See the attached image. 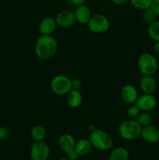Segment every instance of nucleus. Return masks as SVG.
<instances>
[{
  "label": "nucleus",
  "instance_id": "aec40b11",
  "mask_svg": "<svg viewBox=\"0 0 159 160\" xmlns=\"http://www.w3.org/2000/svg\"><path fill=\"white\" fill-rule=\"evenodd\" d=\"M136 120L140 125L141 128H144V127L149 126V125L151 124V123H152V117H151L149 112L141 111L138 117H137Z\"/></svg>",
  "mask_w": 159,
  "mask_h": 160
},
{
  "label": "nucleus",
  "instance_id": "20e7f679",
  "mask_svg": "<svg viewBox=\"0 0 159 160\" xmlns=\"http://www.w3.org/2000/svg\"><path fill=\"white\" fill-rule=\"evenodd\" d=\"M137 66L143 76H153L158 69V62L154 55L144 52L139 56Z\"/></svg>",
  "mask_w": 159,
  "mask_h": 160
},
{
  "label": "nucleus",
  "instance_id": "b1692460",
  "mask_svg": "<svg viewBox=\"0 0 159 160\" xmlns=\"http://www.w3.org/2000/svg\"><path fill=\"white\" fill-rule=\"evenodd\" d=\"M140 112H141V111H140V109L137 107V105L132 104L128 107L126 113H127V116L129 117V119L136 120L137 117L139 116V114L140 113Z\"/></svg>",
  "mask_w": 159,
  "mask_h": 160
},
{
  "label": "nucleus",
  "instance_id": "bb28decb",
  "mask_svg": "<svg viewBox=\"0 0 159 160\" xmlns=\"http://www.w3.org/2000/svg\"><path fill=\"white\" fill-rule=\"evenodd\" d=\"M150 8L154 11V12L157 17H159V0H152Z\"/></svg>",
  "mask_w": 159,
  "mask_h": 160
},
{
  "label": "nucleus",
  "instance_id": "cd10ccee",
  "mask_svg": "<svg viewBox=\"0 0 159 160\" xmlns=\"http://www.w3.org/2000/svg\"><path fill=\"white\" fill-rule=\"evenodd\" d=\"M8 130L5 127H0V140L6 138L8 136Z\"/></svg>",
  "mask_w": 159,
  "mask_h": 160
},
{
  "label": "nucleus",
  "instance_id": "7c9ffc66",
  "mask_svg": "<svg viewBox=\"0 0 159 160\" xmlns=\"http://www.w3.org/2000/svg\"><path fill=\"white\" fill-rule=\"evenodd\" d=\"M154 50L156 54L159 55V42H156L154 45Z\"/></svg>",
  "mask_w": 159,
  "mask_h": 160
},
{
  "label": "nucleus",
  "instance_id": "c85d7f7f",
  "mask_svg": "<svg viewBox=\"0 0 159 160\" xmlns=\"http://www.w3.org/2000/svg\"><path fill=\"white\" fill-rule=\"evenodd\" d=\"M86 1H87V0H70L72 5L75 6L76 7H77V6H82V5H84L85 4Z\"/></svg>",
  "mask_w": 159,
  "mask_h": 160
},
{
  "label": "nucleus",
  "instance_id": "2eb2a0df",
  "mask_svg": "<svg viewBox=\"0 0 159 160\" xmlns=\"http://www.w3.org/2000/svg\"><path fill=\"white\" fill-rule=\"evenodd\" d=\"M58 144H59V148L65 153L66 152L75 148L76 141L72 134H63L59 137Z\"/></svg>",
  "mask_w": 159,
  "mask_h": 160
},
{
  "label": "nucleus",
  "instance_id": "c9c22d12",
  "mask_svg": "<svg viewBox=\"0 0 159 160\" xmlns=\"http://www.w3.org/2000/svg\"><path fill=\"white\" fill-rule=\"evenodd\" d=\"M155 160H156V159H155Z\"/></svg>",
  "mask_w": 159,
  "mask_h": 160
},
{
  "label": "nucleus",
  "instance_id": "2f4dec72",
  "mask_svg": "<svg viewBox=\"0 0 159 160\" xmlns=\"http://www.w3.org/2000/svg\"><path fill=\"white\" fill-rule=\"evenodd\" d=\"M58 160H70V159H68L66 157H65V158H61V159H59Z\"/></svg>",
  "mask_w": 159,
  "mask_h": 160
},
{
  "label": "nucleus",
  "instance_id": "ddd939ff",
  "mask_svg": "<svg viewBox=\"0 0 159 160\" xmlns=\"http://www.w3.org/2000/svg\"><path fill=\"white\" fill-rule=\"evenodd\" d=\"M73 12H74L76 21L82 25L87 24L92 16L90 8L86 5H82L76 7Z\"/></svg>",
  "mask_w": 159,
  "mask_h": 160
},
{
  "label": "nucleus",
  "instance_id": "423d86ee",
  "mask_svg": "<svg viewBox=\"0 0 159 160\" xmlns=\"http://www.w3.org/2000/svg\"><path fill=\"white\" fill-rule=\"evenodd\" d=\"M87 25L91 32L101 34L108 31L110 28V22L108 17L104 15L96 13L91 16Z\"/></svg>",
  "mask_w": 159,
  "mask_h": 160
},
{
  "label": "nucleus",
  "instance_id": "393cba45",
  "mask_svg": "<svg viewBox=\"0 0 159 160\" xmlns=\"http://www.w3.org/2000/svg\"><path fill=\"white\" fill-rule=\"evenodd\" d=\"M82 86L83 83L81 80L78 79V78H74V79L71 80V87L73 90H80Z\"/></svg>",
  "mask_w": 159,
  "mask_h": 160
},
{
  "label": "nucleus",
  "instance_id": "1a4fd4ad",
  "mask_svg": "<svg viewBox=\"0 0 159 160\" xmlns=\"http://www.w3.org/2000/svg\"><path fill=\"white\" fill-rule=\"evenodd\" d=\"M157 98L154 95L151 94H143L138 97L135 104L140 111H146L149 112L154 109L157 106Z\"/></svg>",
  "mask_w": 159,
  "mask_h": 160
},
{
  "label": "nucleus",
  "instance_id": "4468645a",
  "mask_svg": "<svg viewBox=\"0 0 159 160\" xmlns=\"http://www.w3.org/2000/svg\"><path fill=\"white\" fill-rule=\"evenodd\" d=\"M140 87L143 94L154 95L157 88V83L153 76H143L140 79Z\"/></svg>",
  "mask_w": 159,
  "mask_h": 160
},
{
  "label": "nucleus",
  "instance_id": "4be33fe9",
  "mask_svg": "<svg viewBox=\"0 0 159 160\" xmlns=\"http://www.w3.org/2000/svg\"><path fill=\"white\" fill-rule=\"evenodd\" d=\"M157 17V16L154 13V11H153L151 8L144 9V10H143V12H142V19H143V21L146 23H147V24H151V23L155 21Z\"/></svg>",
  "mask_w": 159,
  "mask_h": 160
},
{
  "label": "nucleus",
  "instance_id": "f3484780",
  "mask_svg": "<svg viewBox=\"0 0 159 160\" xmlns=\"http://www.w3.org/2000/svg\"><path fill=\"white\" fill-rule=\"evenodd\" d=\"M93 146L89 139L81 138L76 142L74 148L80 156H85L90 152Z\"/></svg>",
  "mask_w": 159,
  "mask_h": 160
},
{
  "label": "nucleus",
  "instance_id": "412c9836",
  "mask_svg": "<svg viewBox=\"0 0 159 160\" xmlns=\"http://www.w3.org/2000/svg\"><path fill=\"white\" fill-rule=\"evenodd\" d=\"M147 34L152 40L159 42V20H155L149 24L147 28Z\"/></svg>",
  "mask_w": 159,
  "mask_h": 160
},
{
  "label": "nucleus",
  "instance_id": "f03ea898",
  "mask_svg": "<svg viewBox=\"0 0 159 160\" xmlns=\"http://www.w3.org/2000/svg\"><path fill=\"white\" fill-rule=\"evenodd\" d=\"M142 128L133 119L124 120L118 127V134L126 141H132L139 138L141 134Z\"/></svg>",
  "mask_w": 159,
  "mask_h": 160
},
{
  "label": "nucleus",
  "instance_id": "9b49d317",
  "mask_svg": "<svg viewBox=\"0 0 159 160\" xmlns=\"http://www.w3.org/2000/svg\"><path fill=\"white\" fill-rule=\"evenodd\" d=\"M140 137L147 143L156 144L159 142V129L155 126H149L142 128Z\"/></svg>",
  "mask_w": 159,
  "mask_h": 160
},
{
  "label": "nucleus",
  "instance_id": "7ed1b4c3",
  "mask_svg": "<svg viewBox=\"0 0 159 160\" xmlns=\"http://www.w3.org/2000/svg\"><path fill=\"white\" fill-rule=\"evenodd\" d=\"M89 140L92 146L100 151H108L113 145V140L110 134L101 129H95L90 132Z\"/></svg>",
  "mask_w": 159,
  "mask_h": 160
},
{
  "label": "nucleus",
  "instance_id": "9d476101",
  "mask_svg": "<svg viewBox=\"0 0 159 160\" xmlns=\"http://www.w3.org/2000/svg\"><path fill=\"white\" fill-rule=\"evenodd\" d=\"M121 98L124 102L129 105L135 104L138 98V92L135 86L132 84H125L121 89Z\"/></svg>",
  "mask_w": 159,
  "mask_h": 160
},
{
  "label": "nucleus",
  "instance_id": "a878e982",
  "mask_svg": "<svg viewBox=\"0 0 159 160\" xmlns=\"http://www.w3.org/2000/svg\"><path fill=\"white\" fill-rule=\"evenodd\" d=\"M65 156H66L67 159L70 160H76L80 156L78 155V153L76 152L75 148H73V149H71L70 150V151L66 152H65Z\"/></svg>",
  "mask_w": 159,
  "mask_h": 160
},
{
  "label": "nucleus",
  "instance_id": "72a5a7b5",
  "mask_svg": "<svg viewBox=\"0 0 159 160\" xmlns=\"http://www.w3.org/2000/svg\"><path fill=\"white\" fill-rule=\"evenodd\" d=\"M158 84H159V78H158Z\"/></svg>",
  "mask_w": 159,
  "mask_h": 160
},
{
  "label": "nucleus",
  "instance_id": "f8f14e48",
  "mask_svg": "<svg viewBox=\"0 0 159 160\" xmlns=\"http://www.w3.org/2000/svg\"><path fill=\"white\" fill-rule=\"evenodd\" d=\"M57 26L55 19L51 17H45L39 23V32L41 35H51L55 31Z\"/></svg>",
  "mask_w": 159,
  "mask_h": 160
},
{
  "label": "nucleus",
  "instance_id": "c756f323",
  "mask_svg": "<svg viewBox=\"0 0 159 160\" xmlns=\"http://www.w3.org/2000/svg\"><path fill=\"white\" fill-rule=\"evenodd\" d=\"M112 2V3H114L115 5L117 6H122V5H124L129 0H111Z\"/></svg>",
  "mask_w": 159,
  "mask_h": 160
},
{
  "label": "nucleus",
  "instance_id": "dca6fc26",
  "mask_svg": "<svg viewBox=\"0 0 159 160\" xmlns=\"http://www.w3.org/2000/svg\"><path fill=\"white\" fill-rule=\"evenodd\" d=\"M65 101L69 106L72 108H77L83 102V95L80 90L71 89L65 95Z\"/></svg>",
  "mask_w": 159,
  "mask_h": 160
},
{
  "label": "nucleus",
  "instance_id": "6e6552de",
  "mask_svg": "<svg viewBox=\"0 0 159 160\" xmlns=\"http://www.w3.org/2000/svg\"><path fill=\"white\" fill-rule=\"evenodd\" d=\"M55 19L58 26L62 28H71L76 22L74 12L69 9H64L58 12Z\"/></svg>",
  "mask_w": 159,
  "mask_h": 160
},
{
  "label": "nucleus",
  "instance_id": "39448f33",
  "mask_svg": "<svg viewBox=\"0 0 159 160\" xmlns=\"http://www.w3.org/2000/svg\"><path fill=\"white\" fill-rule=\"evenodd\" d=\"M51 89L55 95L60 96L66 95L72 89L71 79L65 75H56L51 81Z\"/></svg>",
  "mask_w": 159,
  "mask_h": 160
},
{
  "label": "nucleus",
  "instance_id": "6ab92c4d",
  "mask_svg": "<svg viewBox=\"0 0 159 160\" xmlns=\"http://www.w3.org/2000/svg\"><path fill=\"white\" fill-rule=\"evenodd\" d=\"M31 136L34 142L44 141L46 137V130L41 125H35L31 128Z\"/></svg>",
  "mask_w": 159,
  "mask_h": 160
},
{
  "label": "nucleus",
  "instance_id": "f704fd0d",
  "mask_svg": "<svg viewBox=\"0 0 159 160\" xmlns=\"http://www.w3.org/2000/svg\"><path fill=\"white\" fill-rule=\"evenodd\" d=\"M26 160H32V159H26Z\"/></svg>",
  "mask_w": 159,
  "mask_h": 160
},
{
  "label": "nucleus",
  "instance_id": "a211bd4d",
  "mask_svg": "<svg viewBox=\"0 0 159 160\" xmlns=\"http://www.w3.org/2000/svg\"><path fill=\"white\" fill-rule=\"evenodd\" d=\"M129 151L124 147H117L111 152L109 160H129Z\"/></svg>",
  "mask_w": 159,
  "mask_h": 160
},
{
  "label": "nucleus",
  "instance_id": "5701e85b",
  "mask_svg": "<svg viewBox=\"0 0 159 160\" xmlns=\"http://www.w3.org/2000/svg\"><path fill=\"white\" fill-rule=\"evenodd\" d=\"M129 1L134 8L142 11L151 7L152 2V0H129Z\"/></svg>",
  "mask_w": 159,
  "mask_h": 160
},
{
  "label": "nucleus",
  "instance_id": "f257e3e1",
  "mask_svg": "<svg viewBox=\"0 0 159 160\" xmlns=\"http://www.w3.org/2000/svg\"><path fill=\"white\" fill-rule=\"evenodd\" d=\"M58 50V42L51 35H41L36 41L35 54L41 60L51 59Z\"/></svg>",
  "mask_w": 159,
  "mask_h": 160
},
{
  "label": "nucleus",
  "instance_id": "473e14b6",
  "mask_svg": "<svg viewBox=\"0 0 159 160\" xmlns=\"http://www.w3.org/2000/svg\"><path fill=\"white\" fill-rule=\"evenodd\" d=\"M83 160H91V159H83Z\"/></svg>",
  "mask_w": 159,
  "mask_h": 160
},
{
  "label": "nucleus",
  "instance_id": "0eeeda50",
  "mask_svg": "<svg viewBox=\"0 0 159 160\" xmlns=\"http://www.w3.org/2000/svg\"><path fill=\"white\" fill-rule=\"evenodd\" d=\"M50 156V147L44 141L34 142L30 149V156L32 160H48Z\"/></svg>",
  "mask_w": 159,
  "mask_h": 160
}]
</instances>
